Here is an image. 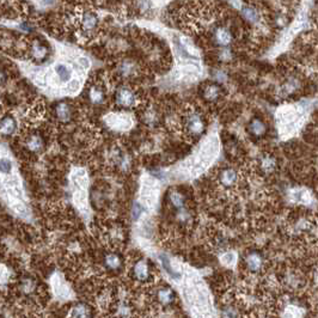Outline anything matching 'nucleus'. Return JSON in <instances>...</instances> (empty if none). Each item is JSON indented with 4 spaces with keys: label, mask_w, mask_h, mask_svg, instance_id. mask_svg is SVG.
I'll list each match as a JSON object with an SVG mask.
<instances>
[{
    "label": "nucleus",
    "mask_w": 318,
    "mask_h": 318,
    "mask_svg": "<svg viewBox=\"0 0 318 318\" xmlns=\"http://www.w3.org/2000/svg\"><path fill=\"white\" fill-rule=\"evenodd\" d=\"M169 201H170L171 206H172L173 208L177 209V211H179V209L186 208L184 207V206H186V200H184V196L181 194V193L176 192V190L170 192Z\"/></svg>",
    "instance_id": "f3484780"
},
{
    "label": "nucleus",
    "mask_w": 318,
    "mask_h": 318,
    "mask_svg": "<svg viewBox=\"0 0 318 318\" xmlns=\"http://www.w3.org/2000/svg\"><path fill=\"white\" fill-rule=\"evenodd\" d=\"M143 213V207L140 206L139 202H134V206H133V218L135 220L139 219V217Z\"/></svg>",
    "instance_id": "bb28decb"
},
{
    "label": "nucleus",
    "mask_w": 318,
    "mask_h": 318,
    "mask_svg": "<svg viewBox=\"0 0 318 318\" xmlns=\"http://www.w3.org/2000/svg\"><path fill=\"white\" fill-rule=\"evenodd\" d=\"M36 289H37V284L34 279L24 278L23 280H22V282L20 285V290L24 295L29 297V295L34 294Z\"/></svg>",
    "instance_id": "2eb2a0df"
},
{
    "label": "nucleus",
    "mask_w": 318,
    "mask_h": 318,
    "mask_svg": "<svg viewBox=\"0 0 318 318\" xmlns=\"http://www.w3.org/2000/svg\"><path fill=\"white\" fill-rule=\"evenodd\" d=\"M205 121H203L202 116L199 113H192L187 114L184 118V128L187 130V134L192 135V137H199L205 130Z\"/></svg>",
    "instance_id": "7ed1b4c3"
},
{
    "label": "nucleus",
    "mask_w": 318,
    "mask_h": 318,
    "mask_svg": "<svg viewBox=\"0 0 318 318\" xmlns=\"http://www.w3.org/2000/svg\"><path fill=\"white\" fill-rule=\"evenodd\" d=\"M132 278L139 284H148L153 279V271L147 260L140 259L133 265Z\"/></svg>",
    "instance_id": "f03ea898"
},
{
    "label": "nucleus",
    "mask_w": 318,
    "mask_h": 318,
    "mask_svg": "<svg viewBox=\"0 0 318 318\" xmlns=\"http://www.w3.org/2000/svg\"><path fill=\"white\" fill-rule=\"evenodd\" d=\"M69 318H95V311L89 304L78 303L71 308Z\"/></svg>",
    "instance_id": "423d86ee"
},
{
    "label": "nucleus",
    "mask_w": 318,
    "mask_h": 318,
    "mask_svg": "<svg viewBox=\"0 0 318 318\" xmlns=\"http://www.w3.org/2000/svg\"><path fill=\"white\" fill-rule=\"evenodd\" d=\"M275 159L273 158V157H265V158L262 159V163H261V167H262V169L266 171V172H270V171H273L275 169Z\"/></svg>",
    "instance_id": "b1692460"
},
{
    "label": "nucleus",
    "mask_w": 318,
    "mask_h": 318,
    "mask_svg": "<svg viewBox=\"0 0 318 318\" xmlns=\"http://www.w3.org/2000/svg\"><path fill=\"white\" fill-rule=\"evenodd\" d=\"M89 96L92 103H95V104H100V103H103L105 97L104 90L99 88V86H92V88L90 89Z\"/></svg>",
    "instance_id": "aec40b11"
},
{
    "label": "nucleus",
    "mask_w": 318,
    "mask_h": 318,
    "mask_svg": "<svg viewBox=\"0 0 318 318\" xmlns=\"http://www.w3.org/2000/svg\"><path fill=\"white\" fill-rule=\"evenodd\" d=\"M80 24L84 31H91L97 25V16L94 12L83 13L80 17Z\"/></svg>",
    "instance_id": "9b49d317"
},
{
    "label": "nucleus",
    "mask_w": 318,
    "mask_h": 318,
    "mask_svg": "<svg viewBox=\"0 0 318 318\" xmlns=\"http://www.w3.org/2000/svg\"><path fill=\"white\" fill-rule=\"evenodd\" d=\"M244 265L250 273H259L265 266V259L261 252L254 250V251L248 252L244 257Z\"/></svg>",
    "instance_id": "20e7f679"
},
{
    "label": "nucleus",
    "mask_w": 318,
    "mask_h": 318,
    "mask_svg": "<svg viewBox=\"0 0 318 318\" xmlns=\"http://www.w3.org/2000/svg\"><path fill=\"white\" fill-rule=\"evenodd\" d=\"M26 146H28V148L30 151L32 152H39L41 148L43 147V140L42 138L40 137V135H31V137L29 138L28 141H26Z\"/></svg>",
    "instance_id": "412c9836"
},
{
    "label": "nucleus",
    "mask_w": 318,
    "mask_h": 318,
    "mask_svg": "<svg viewBox=\"0 0 318 318\" xmlns=\"http://www.w3.org/2000/svg\"><path fill=\"white\" fill-rule=\"evenodd\" d=\"M31 53L34 59L43 60L46 58V55H47V48L43 47L39 42H35L31 47Z\"/></svg>",
    "instance_id": "4be33fe9"
},
{
    "label": "nucleus",
    "mask_w": 318,
    "mask_h": 318,
    "mask_svg": "<svg viewBox=\"0 0 318 318\" xmlns=\"http://www.w3.org/2000/svg\"><path fill=\"white\" fill-rule=\"evenodd\" d=\"M238 181V173L235 169H231V168H227V169H224L220 173V182L224 187H233Z\"/></svg>",
    "instance_id": "9d476101"
},
{
    "label": "nucleus",
    "mask_w": 318,
    "mask_h": 318,
    "mask_svg": "<svg viewBox=\"0 0 318 318\" xmlns=\"http://www.w3.org/2000/svg\"><path fill=\"white\" fill-rule=\"evenodd\" d=\"M220 94H221V90H220V86L217 85V84H209V85L203 89V97L207 100H211V102L218 99Z\"/></svg>",
    "instance_id": "dca6fc26"
},
{
    "label": "nucleus",
    "mask_w": 318,
    "mask_h": 318,
    "mask_svg": "<svg viewBox=\"0 0 318 318\" xmlns=\"http://www.w3.org/2000/svg\"><path fill=\"white\" fill-rule=\"evenodd\" d=\"M214 41L219 47L226 48L232 42V32L227 28H222V26L217 28L214 31Z\"/></svg>",
    "instance_id": "1a4fd4ad"
},
{
    "label": "nucleus",
    "mask_w": 318,
    "mask_h": 318,
    "mask_svg": "<svg viewBox=\"0 0 318 318\" xmlns=\"http://www.w3.org/2000/svg\"><path fill=\"white\" fill-rule=\"evenodd\" d=\"M11 168H12V164H11V160L7 158H1V162H0V170H1L2 173H9L11 171Z\"/></svg>",
    "instance_id": "a878e982"
},
{
    "label": "nucleus",
    "mask_w": 318,
    "mask_h": 318,
    "mask_svg": "<svg viewBox=\"0 0 318 318\" xmlns=\"http://www.w3.org/2000/svg\"><path fill=\"white\" fill-rule=\"evenodd\" d=\"M160 260H162V263H163V267H164L165 270H167V273L169 274V275L172 276V278H176V279H178L179 278V274L178 273H176L175 270H173L172 268H171V266H170V261L169 259H168L167 256H165V255H162V256H160Z\"/></svg>",
    "instance_id": "393cba45"
},
{
    "label": "nucleus",
    "mask_w": 318,
    "mask_h": 318,
    "mask_svg": "<svg viewBox=\"0 0 318 318\" xmlns=\"http://www.w3.org/2000/svg\"><path fill=\"white\" fill-rule=\"evenodd\" d=\"M241 13L244 20L250 22V23H256L260 20L259 11H257V9H255L254 6H250V5H245V6L242 7Z\"/></svg>",
    "instance_id": "4468645a"
},
{
    "label": "nucleus",
    "mask_w": 318,
    "mask_h": 318,
    "mask_svg": "<svg viewBox=\"0 0 318 318\" xmlns=\"http://www.w3.org/2000/svg\"><path fill=\"white\" fill-rule=\"evenodd\" d=\"M221 317L222 318H239V312L237 308L232 304H226L221 309Z\"/></svg>",
    "instance_id": "5701e85b"
},
{
    "label": "nucleus",
    "mask_w": 318,
    "mask_h": 318,
    "mask_svg": "<svg viewBox=\"0 0 318 318\" xmlns=\"http://www.w3.org/2000/svg\"><path fill=\"white\" fill-rule=\"evenodd\" d=\"M154 300L162 308H169L175 301V292L169 286H162L154 293Z\"/></svg>",
    "instance_id": "39448f33"
},
{
    "label": "nucleus",
    "mask_w": 318,
    "mask_h": 318,
    "mask_svg": "<svg viewBox=\"0 0 318 318\" xmlns=\"http://www.w3.org/2000/svg\"><path fill=\"white\" fill-rule=\"evenodd\" d=\"M16 130V121L12 116H6L1 120V134L11 135Z\"/></svg>",
    "instance_id": "a211bd4d"
},
{
    "label": "nucleus",
    "mask_w": 318,
    "mask_h": 318,
    "mask_svg": "<svg viewBox=\"0 0 318 318\" xmlns=\"http://www.w3.org/2000/svg\"><path fill=\"white\" fill-rule=\"evenodd\" d=\"M249 130L255 137H262V135H265L266 132H267V126H266V123L262 120L254 119L250 122Z\"/></svg>",
    "instance_id": "f8f14e48"
},
{
    "label": "nucleus",
    "mask_w": 318,
    "mask_h": 318,
    "mask_svg": "<svg viewBox=\"0 0 318 318\" xmlns=\"http://www.w3.org/2000/svg\"><path fill=\"white\" fill-rule=\"evenodd\" d=\"M56 118L62 122L70 121L71 118H72V108H71V105L67 104V103H59L56 105Z\"/></svg>",
    "instance_id": "ddd939ff"
},
{
    "label": "nucleus",
    "mask_w": 318,
    "mask_h": 318,
    "mask_svg": "<svg viewBox=\"0 0 318 318\" xmlns=\"http://www.w3.org/2000/svg\"><path fill=\"white\" fill-rule=\"evenodd\" d=\"M213 75H214V79H217L218 81H220V83L226 79V74H225L224 71H220V70L216 71Z\"/></svg>",
    "instance_id": "cd10ccee"
},
{
    "label": "nucleus",
    "mask_w": 318,
    "mask_h": 318,
    "mask_svg": "<svg viewBox=\"0 0 318 318\" xmlns=\"http://www.w3.org/2000/svg\"><path fill=\"white\" fill-rule=\"evenodd\" d=\"M263 318H267V317H263Z\"/></svg>",
    "instance_id": "c85d7f7f"
},
{
    "label": "nucleus",
    "mask_w": 318,
    "mask_h": 318,
    "mask_svg": "<svg viewBox=\"0 0 318 318\" xmlns=\"http://www.w3.org/2000/svg\"><path fill=\"white\" fill-rule=\"evenodd\" d=\"M110 318H135V308L129 299L118 298L109 306Z\"/></svg>",
    "instance_id": "f257e3e1"
},
{
    "label": "nucleus",
    "mask_w": 318,
    "mask_h": 318,
    "mask_svg": "<svg viewBox=\"0 0 318 318\" xmlns=\"http://www.w3.org/2000/svg\"><path fill=\"white\" fill-rule=\"evenodd\" d=\"M116 103L121 107H132L135 103V95L134 92L132 91L129 88H126V86H122L116 92Z\"/></svg>",
    "instance_id": "6e6552de"
},
{
    "label": "nucleus",
    "mask_w": 318,
    "mask_h": 318,
    "mask_svg": "<svg viewBox=\"0 0 318 318\" xmlns=\"http://www.w3.org/2000/svg\"><path fill=\"white\" fill-rule=\"evenodd\" d=\"M103 265L109 271H120L123 267V260L118 252L111 251L105 254L104 259H103Z\"/></svg>",
    "instance_id": "0eeeda50"
},
{
    "label": "nucleus",
    "mask_w": 318,
    "mask_h": 318,
    "mask_svg": "<svg viewBox=\"0 0 318 318\" xmlns=\"http://www.w3.org/2000/svg\"><path fill=\"white\" fill-rule=\"evenodd\" d=\"M55 73L61 81H69L72 77V69L66 64H58L55 66Z\"/></svg>",
    "instance_id": "6ab92c4d"
}]
</instances>
